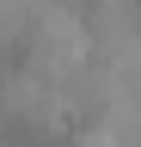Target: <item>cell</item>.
Instances as JSON below:
<instances>
[{
	"instance_id": "obj_1",
	"label": "cell",
	"mask_w": 141,
	"mask_h": 147,
	"mask_svg": "<svg viewBox=\"0 0 141 147\" xmlns=\"http://www.w3.org/2000/svg\"><path fill=\"white\" fill-rule=\"evenodd\" d=\"M6 104L19 110V117H37V123H61V117H67L61 86H55V80H43L37 67H19V74L6 80Z\"/></svg>"
},
{
	"instance_id": "obj_2",
	"label": "cell",
	"mask_w": 141,
	"mask_h": 147,
	"mask_svg": "<svg viewBox=\"0 0 141 147\" xmlns=\"http://www.w3.org/2000/svg\"><path fill=\"white\" fill-rule=\"evenodd\" d=\"M31 25H37V6H31V0H0V43L25 37Z\"/></svg>"
}]
</instances>
